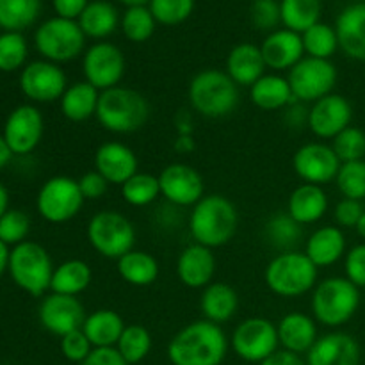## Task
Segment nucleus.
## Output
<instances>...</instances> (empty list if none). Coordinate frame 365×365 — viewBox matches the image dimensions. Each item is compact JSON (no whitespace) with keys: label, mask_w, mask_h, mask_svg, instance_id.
Segmentation results:
<instances>
[{"label":"nucleus","mask_w":365,"mask_h":365,"mask_svg":"<svg viewBox=\"0 0 365 365\" xmlns=\"http://www.w3.org/2000/svg\"><path fill=\"white\" fill-rule=\"evenodd\" d=\"M228 342L223 330L210 321H195L182 328L168 348L173 365H220Z\"/></svg>","instance_id":"f257e3e1"},{"label":"nucleus","mask_w":365,"mask_h":365,"mask_svg":"<svg viewBox=\"0 0 365 365\" xmlns=\"http://www.w3.org/2000/svg\"><path fill=\"white\" fill-rule=\"evenodd\" d=\"M239 225V214L234 203L221 195L203 196L192 207L189 228L198 245L220 248L234 237Z\"/></svg>","instance_id":"f03ea898"},{"label":"nucleus","mask_w":365,"mask_h":365,"mask_svg":"<svg viewBox=\"0 0 365 365\" xmlns=\"http://www.w3.org/2000/svg\"><path fill=\"white\" fill-rule=\"evenodd\" d=\"M148 114V102L134 89L116 86L100 93L96 118L106 130L130 134L146 123Z\"/></svg>","instance_id":"7ed1b4c3"},{"label":"nucleus","mask_w":365,"mask_h":365,"mask_svg":"<svg viewBox=\"0 0 365 365\" xmlns=\"http://www.w3.org/2000/svg\"><path fill=\"white\" fill-rule=\"evenodd\" d=\"M189 102L202 116L225 118L237 107L239 86L228 77L227 71L203 70L191 81Z\"/></svg>","instance_id":"20e7f679"},{"label":"nucleus","mask_w":365,"mask_h":365,"mask_svg":"<svg viewBox=\"0 0 365 365\" xmlns=\"http://www.w3.org/2000/svg\"><path fill=\"white\" fill-rule=\"evenodd\" d=\"M7 269L21 291L31 296H41L50 289L56 267L41 245L25 241L11 250Z\"/></svg>","instance_id":"39448f33"},{"label":"nucleus","mask_w":365,"mask_h":365,"mask_svg":"<svg viewBox=\"0 0 365 365\" xmlns=\"http://www.w3.org/2000/svg\"><path fill=\"white\" fill-rule=\"evenodd\" d=\"M317 280V267L299 252H285L274 257L266 267V284L282 298H296L312 291Z\"/></svg>","instance_id":"423d86ee"},{"label":"nucleus","mask_w":365,"mask_h":365,"mask_svg":"<svg viewBox=\"0 0 365 365\" xmlns=\"http://www.w3.org/2000/svg\"><path fill=\"white\" fill-rule=\"evenodd\" d=\"M360 305V289L348 278H328L321 282L312 296V310L316 319L327 327H341L348 323Z\"/></svg>","instance_id":"0eeeda50"},{"label":"nucleus","mask_w":365,"mask_h":365,"mask_svg":"<svg viewBox=\"0 0 365 365\" xmlns=\"http://www.w3.org/2000/svg\"><path fill=\"white\" fill-rule=\"evenodd\" d=\"M88 239L100 255L106 259L120 260L134 250L135 230L121 212L102 210L89 221Z\"/></svg>","instance_id":"6e6552de"},{"label":"nucleus","mask_w":365,"mask_h":365,"mask_svg":"<svg viewBox=\"0 0 365 365\" xmlns=\"http://www.w3.org/2000/svg\"><path fill=\"white\" fill-rule=\"evenodd\" d=\"M36 48L50 63H66L82 53L86 34L75 20L50 18L36 31Z\"/></svg>","instance_id":"1a4fd4ad"},{"label":"nucleus","mask_w":365,"mask_h":365,"mask_svg":"<svg viewBox=\"0 0 365 365\" xmlns=\"http://www.w3.org/2000/svg\"><path fill=\"white\" fill-rule=\"evenodd\" d=\"M86 198L78 180L70 177H52L38 192V212L48 223H66L81 212Z\"/></svg>","instance_id":"9d476101"},{"label":"nucleus","mask_w":365,"mask_h":365,"mask_svg":"<svg viewBox=\"0 0 365 365\" xmlns=\"http://www.w3.org/2000/svg\"><path fill=\"white\" fill-rule=\"evenodd\" d=\"M287 81L298 102H317L331 95V89L337 82V70L330 59L307 57L292 68Z\"/></svg>","instance_id":"9b49d317"},{"label":"nucleus","mask_w":365,"mask_h":365,"mask_svg":"<svg viewBox=\"0 0 365 365\" xmlns=\"http://www.w3.org/2000/svg\"><path fill=\"white\" fill-rule=\"evenodd\" d=\"M278 328L264 317H250L232 335L234 351L246 362H264L278 348Z\"/></svg>","instance_id":"f8f14e48"},{"label":"nucleus","mask_w":365,"mask_h":365,"mask_svg":"<svg viewBox=\"0 0 365 365\" xmlns=\"http://www.w3.org/2000/svg\"><path fill=\"white\" fill-rule=\"evenodd\" d=\"M86 82L100 93L116 88L125 73L123 52L113 43H96L86 52L84 63Z\"/></svg>","instance_id":"ddd939ff"},{"label":"nucleus","mask_w":365,"mask_h":365,"mask_svg":"<svg viewBox=\"0 0 365 365\" xmlns=\"http://www.w3.org/2000/svg\"><path fill=\"white\" fill-rule=\"evenodd\" d=\"M20 89L29 100L48 103L59 98L66 91V75L50 61H34L27 64L20 75Z\"/></svg>","instance_id":"4468645a"},{"label":"nucleus","mask_w":365,"mask_h":365,"mask_svg":"<svg viewBox=\"0 0 365 365\" xmlns=\"http://www.w3.org/2000/svg\"><path fill=\"white\" fill-rule=\"evenodd\" d=\"M292 166L296 175L305 184L321 185L337 178L342 163L331 146L323 143H310L294 153Z\"/></svg>","instance_id":"2eb2a0df"},{"label":"nucleus","mask_w":365,"mask_h":365,"mask_svg":"<svg viewBox=\"0 0 365 365\" xmlns=\"http://www.w3.org/2000/svg\"><path fill=\"white\" fill-rule=\"evenodd\" d=\"M86 309L77 296H64L52 292L39 305V321L50 334L64 335L82 330L86 321Z\"/></svg>","instance_id":"dca6fc26"},{"label":"nucleus","mask_w":365,"mask_h":365,"mask_svg":"<svg viewBox=\"0 0 365 365\" xmlns=\"http://www.w3.org/2000/svg\"><path fill=\"white\" fill-rule=\"evenodd\" d=\"M160 195L178 207H195L203 198V178L192 166L175 163L159 175Z\"/></svg>","instance_id":"f3484780"},{"label":"nucleus","mask_w":365,"mask_h":365,"mask_svg":"<svg viewBox=\"0 0 365 365\" xmlns=\"http://www.w3.org/2000/svg\"><path fill=\"white\" fill-rule=\"evenodd\" d=\"M4 139L13 155L31 153L43 138V116L34 106H20L7 116Z\"/></svg>","instance_id":"a211bd4d"},{"label":"nucleus","mask_w":365,"mask_h":365,"mask_svg":"<svg viewBox=\"0 0 365 365\" xmlns=\"http://www.w3.org/2000/svg\"><path fill=\"white\" fill-rule=\"evenodd\" d=\"M351 103L341 95H328L314 102L309 110V127L317 138L334 139L351 127Z\"/></svg>","instance_id":"6ab92c4d"},{"label":"nucleus","mask_w":365,"mask_h":365,"mask_svg":"<svg viewBox=\"0 0 365 365\" xmlns=\"http://www.w3.org/2000/svg\"><path fill=\"white\" fill-rule=\"evenodd\" d=\"M360 346L351 335L335 331L317 339L310 348L307 365H359Z\"/></svg>","instance_id":"aec40b11"},{"label":"nucleus","mask_w":365,"mask_h":365,"mask_svg":"<svg viewBox=\"0 0 365 365\" xmlns=\"http://www.w3.org/2000/svg\"><path fill=\"white\" fill-rule=\"evenodd\" d=\"M138 157L121 143H106L95 153V170L109 184L123 185L130 177L138 173Z\"/></svg>","instance_id":"412c9836"},{"label":"nucleus","mask_w":365,"mask_h":365,"mask_svg":"<svg viewBox=\"0 0 365 365\" xmlns=\"http://www.w3.org/2000/svg\"><path fill=\"white\" fill-rule=\"evenodd\" d=\"M216 273V259L212 250L202 245H191L180 253L177 262V274L189 289H203L210 285Z\"/></svg>","instance_id":"4be33fe9"},{"label":"nucleus","mask_w":365,"mask_h":365,"mask_svg":"<svg viewBox=\"0 0 365 365\" xmlns=\"http://www.w3.org/2000/svg\"><path fill=\"white\" fill-rule=\"evenodd\" d=\"M264 63L273 70H292L299 61L303 59V39L298 32H292L289 29L284 31H274L264 39L262 46Z\"/></svg>","instance_id":"5701e85b"},{"label":"nucleus","mask_w":365,"mask_h":365,"mask_svg":"<svg viewBox=\"0 0 365 365\" xmlns=\"http://www.w3.org/2000/svg\"><path fill=\"white\" fill-rule=\"evenodd\" d=\"M335 32L346 56L365 61V2L353 4L339 14Z\"/></svg>","instance_id":"b1692460"},{"label":"nucleus","mask_w":365,"mask_h":365,"mask_svg":"<svg viewBox=\"0 0 365 365\" xmlns=\"http://www.w3.org/2000/svg\"><path fill=\"white\" fill-rule=\"evenodd\" d=\"M266 68L260 46L252 43H241L228 53L227 73L237 86L252 88L260 77H264Z\"/></svg>","instance_id":"393cba45"},{"label":"nucleus","mask_w":365,"mask_h":365,"mask_svg":"<svg viewBox=\"0 0 365 365\" xmlns=\"http://www.w3.org/2000/svg\"><path fill=\"white\" fill-rule=\"evenodd\" d=\"M328 196L321 185L303 184L292 191L289 198L287 214L299 225H310L319 221L327 214Z\"/></svg>","instance_id":"a878e982"},{"label":"nucleus","mask_w":365,"mask_h":365,"mask_svg":"<svg viewBox=\"0 0 365 365\" xmlns=\"http://www.w3.org/2000/svg\"><path fill=\"white\" fill-rule=\"evenodd\" d=\"M278 339L287 351L309 353L317 341L316 323L302 312L287 314L278 324Z\"/></svg>","instance_id":"bb28decb"},{"label":"nucleus","mask_w":365,"mask_h":365,"mask_svg":"<svg viewBox=\"0 0 365 365\" xmlns=\"http://www.w3.org/2000/svg\"><path fill=\"white\" fill-rule=\"evenodd\" d=\"M346 250V239L341 228L323 227L314 232L307 241L305 255L316 267H327L337 262Z\"/></svg>","instance_id":"cd10ccee"},{"label":"nucleus","mask_w":365,"mask_h":365,"mask_svg":"<svg viewBox=\"0 0 365 365\" xmlns=\"http://www.w3.org/2000/svg\"><path fill=\"white\" fill-rule=\"evenodd\" d=\"M125 330L121 316L114 310H96L84 321L82 331L89 339L93 348H114Z\"/></svg>","instance_id":"c85d7f7f"},{"label":"nucleus","mask_w":365,"mask_h":365,"mask_svg":"<svg viewBox=\"0 0 365 365\" xmlns=\"http://www.w3.org/2000/svg\"><path fill=\"white\" fill-rule=\"evenodd\" d=\"M250 96H252V102L259 109L264 110L285 109L292 102H296L291 84H289L287 78L280 77V75H264V77H260L250 88Z\"/></svg>","instance_id":"c756f323"},{"label":"nucleus","mask_w":365,"mask_h":365,"mask_svg":"<svg viewBox=\"0 0 365 365\" xmlns=\"http://www.w3.org/2000/svg\"><path fill=\"white\" fill-rule=\"evenodd\" d=\"M200 307L207 321L220 324L235 316L239 309V296L230 285L210 284L203 291Z\"/></svg>","instance_id":"7c9ffc66"},{"label":"nucleus","mask_w":365,"mask_h":365,"mask_svg":"<svg viewBox=\"0 0 365 365\" xmlns=\"http://www.w3.org/2000/svg\"><path fill=\"white\" fill-rule=\"evenodd\" d=\"M100 91L89 82H75L61 96V110L70 121H86L96 116Z\"/></svg>","instance_id":"2f4dec72"},{"label":"nucleus","mask_w":365,"mask_h":365,"mask_svg":"<svg viewBox=\"0 0 365 365\" xmlns=\"http://www.w3.org/2000/svg\"><path fill=\"white\" fill-rule=\"evenodd\" d=\"M91 267L84 260H66L53 269L50 289L56 294L78 296L91 284Z\"/></svg>","instance_id":"473e14b6"},{"label":"nucleus","mask_w":365,"mask_h":365,"mask_svg":"<svg viewBox=\"0 0 365 365\" xmlns=\"http://www.w3.org/2000/svg\"><path fill=\"white\" fill-rule=\"evenodd\" d=\"M118 273L127 284L148 287L159 277V262L146 252H128L118 260Z\"/></svg>","instance_id":"72a5a7b5"},{"label":"nucleus","mask_w":365,"mask_h":365,"mask_svg":"<svg viewBox=\"0 0 365 365\" xmlns=\"http://www.w3.org/2000/svg\"><path fill=\"white\" fill-rule=\"evenodd\" d=\"M118 20V11L113 4L107 0H95L89 2L84 13L78 16V25L86 36L100 39L116 31Z\"/></svg>","instance_id":"f704fd0d"},{"label":"nucleus","mask_w":365,"mask_h":365,"mask_svg":"<svg viewBox=\"0 0 365 365\" xmlns=\"http://www.w3.org/2000/svg\"><path fill=\"white\" fill-rule=\"evenodd\" d=\"M282 21L292 32H305L319 24L321 0H282Z\"/></svg>","instance_id":"c9c22d12"},{"label":"nucleus","mask_w":365,"mask_h":365,"mask_svg":"<svg viewBox=\"0 0 365 365\" xmlns=\"http://www.w3.org/2000/svg\"><path fill=\"white\" fill-rule=\"evenodd\" d=\"M41 0H0V27L18 32L34 24Z\"/></svg>","instance_id":"e433bc0d"},{"label":"nucleus","mask_w":365,"mask_h":365,"mask_svg":"<svg viewBox=\"0 0 365 365\" xmlns=\"http://www.w3.org/2000/svg\"><path fill=\"white\" fill-rule=\"evenodd\" d=\"M160 195L159 177L150 173H135L121 185V196L132 207H146Z\"/></svg>","instance_id":"4c0bfd02"},{"label":"nucleus","mask_w":365,"mask_h":365,"mask_svg":"<svg viewBox=\"0 0 365 365\" xmlns=\"http://www.w3.org/2000/svg\"><path fill=\"white\" fill-rule=\"evenodd\" d=\"M303 48L310 57L316 59H330L339 48V38L334 27L327 24H316L303 32Z\"/></svg>","instance_id":"58836bf2"},{"label":"nucleus","mask_w":365,"mask_h":365,"mask_svg":"<svg viewBox=\"0 0 365 365\" xmlns=\"http://www.w3.org/2000/svg\"><path fill=\"white\" fill-rule=\"evenodd\" d=\"M150 348H152V337H150V331L141 324L125 327L116 344V349L127 364L141 362L150 353Z\"/></svg>","instance_id":"ea45409f"},{"label":"nucleus","mask_w":365,"mask_h":365,"mask_svg":"<svg viewBox=\"0 0 365 365\" xmlns=\"http://www.w3.org/2000/svg\"><path fill=\"white\" fill-rule=\"evenodd\" d=\"M155 24L157 21L153 18L152 11H150V7L145 6L128 7L127 13L121 18L123 34L134 43H143L152 38L153 31H155Z\"/></svg>","instance_id":"a19ab883"},{"label":"nucleus","mask_w":365,"mask_h":365,"mask_svg":"<svg viewBox=\"0 0 365 365\" xmlns=\"http://www.w3.org/2000/svg\"><path fill=\"white\" fill-rule=\"evenodd\" d=\"M266 235L273 246L289 250L302 239V225L292 220L289 214H277L267 221Z\"/></svg>","instance_id":"79ce46f5"},{"label":"nucleus","mask_w":365,"mask_h":365,"mask_svg":"<svg viewBox=\"0 0 365 365\" xmlns=\"http://www.w3.org/2000/svg\"><path fill=\"white\" fill-rule=\"evenodd\" d=\"M335 180L344 198L362 202L365 198V160L342 163Z\"/></svg>","instance_id":"37998d69"},{"label":"nucleus","mask_w":365,"mask_h":365,"mask_svg":"<svg viewBox=\"0 0 365 365\" xmlns=\"http://www.w3.org/2000/svg\"><path fill=\"white\" fill-rule=\"evenodd\" d=\"M27 59V41L20 32L0 36V71H14Z\"/></svg>","instance_id":"c03bdc74"},{"label":"nucleus","mask_w":365,"mask_h":365,"mask_svg":"<svg viewBox=\"0 0 365 365\" xmlns=\"http://www.w3.org/2000/svg\"><path fill=\"white\" fill-rule=\"evenodd\" d=\"M155 21L163 25H178L191 16L195 9V0H150Z\"/></svg>","instance_id":"a18cd8bd"},{"label":"nucleus","mask_w":365,"mask_h":365,"mask_svg":"<svg viewBox=\"0 0 365 365\" xmlns=\"http://www.w3.org/2000/svg\"><path fill=\"white\" fill-rule=\"evenodd\" d=\"M334 152L341 159V163H353L364 160L365 157V134L360 128L348 127L337 138H334L331 145Z\"/></svg>","instance_id":"49530a36"},{"label":"nucleus","mask_w":365,"mask_h":365,"mask_svg":"<svg viewBox=\"0 0 365 365\" xmlns=\"http://www.w3.org/2000/svg\"><path fill=\"white\" fill-rule=\"evenodd\" d=\"M29 230H31V220L25 212L18 209H9L0 217V241L7 246H18L25 242Z\"/></svg>","instance_id":"de8ad7c7"},{"label":"nucleus","mask_w":365,"mask_h":365,"mask_svg":"<svg viewBox=\"0 0 365 365\" xmlns=\"http://www.w3.org/2000/svg\"><path fill=\"white\" fill-rule=\"evenodd\" d=\"M253 25L260 31H269L282 21L280 4L277 0H253L250 9Z\"/></svg>","instance_id":"09e8293b"},{"label":"nucleus","mask_w":365,"mask_h":365,"mask_svg":"<svg viewBox=\"0 0 365 365\" xmlns=\"http://www.w3.org/2000/svg\"><path fill=\"white\" fill-rule=\"evenodd\" d=\"M93 346L89 342V339L86 337V334L82 330H75L71 334L61 337V351H63L64 359H68L70 362H84L89 356V353L93 351Z\"/></svg>","instance_id":"8fccbe9b"},{"label":"nucleus","mask_w":365,"mask_h":365,"mask_svg":"<svg viewBox=\"0 0 365 365\" xmlns=\"http://www.w3.org/2000/svg\"><path fill=\"white\" fill-rule=\"evenodd\" d=\"M346 278L356 287H365V245L355 246L346 255Z\"/></svg>","instance_id":"3c124183"},{"label":"nucleus","mask_w":365,"mask_h":365,"mask_svg":"<svg viewBox=\"0 0 365 365\" xmlns=\"http://www.w3.org/2000/svg\"><path fill=\"white\" fill-rule=\"evenodd\" d=\"M364 212L365 210L362 207V202L344 198L335 207V221L344 228H355Z\"/></svg>","instance_id":"603ef678"},{"label":"nucleus","mask_w":365,"mask_h":365,"mask_svg":"<svg viewBox=\"0 0 365 365\" xmlns=\"http://www.w3.org/2000/svg\"><path fill=\"white\" fill-rule=\"evenodd\" d=\"M107 185H109V182H107L96 170L89 171V173L82 175V177L78 178V187H81L82 196H84L86 200L102 198L107 192Z\"/></svg>","instance_id":"864d4df0"},{"label":"nucleus","mask_w":365,"mask_h":365,"mask_svg":"<svg viewBox=\"0 0 365 365\" xmlns=\"http://www.w3.org/2000/svg\"><path fill=\"white\" fill-rule=\"evenodd\" d=\"M82 365H128L116 348H95Z\"/></svg>","instance_id":"5fc2aeb1"},{"label":"nucleus","mask_w":365,"mask_h":365,"mask_svg":"<svg viewBox=\"0 0 365 365\" xmlns=\"http://www.w3.org/2000/svg\"><path fill=\"white\" fill-rule=\"evenodd\" d=\"M88 4V0H53L57 14L61 18H66V20H75V18L81 16Z\"/></svg>","instance_id":"6e6d98bb"},{"label":"nucleus","mask_w":365,"mask_h":365,"mask_svg":"<svg viewBox=\"0 0 365 365\" xmlns=\"http://www.w3.org/2000/svg\"><path fill=\"white\" fill-rule=\"evenodd\" d=\"M260 365H307L299 359L298 353H292L284 349V351H274L273 355L267 356L264 362H260Z\"/></svg>","instance_id":"4d7b16f0"},{"label":"nucleus","mask_w":365,"mask_h":365,"mask_svg":"<svg viewBox=\"0 0 365 365\" xmlns=\"http://www.w3.org/2000/svg\"><path fill=\"white\" fill-rule=\"evenodd\" d=\"M195 138L189 134H178L177 141H175V150L180 153H189L195 150Z\"/></svg>","instance_id":"13d9d810"},{"label":"nucleus","mask_w":365,"mask_h":365,"mask_svg":"<svg viewBox=\"0 0 365 365\" xmlns=\"http://www.w3.org/2000/svg\"><path fill=\"white\" fill-rule=\"evenodd\" d=\"M11 157H13V152H11V148L7 146L4 135H0V170H2L7 163H9Z\"/></svg>","instance_id":"bf43d9fd"},{"label":"nucleus","mask_w":365,"mask_h":365,"mask_svg":"<svg viewBox=\"0 0 365 365\" xmlns=\"http://www.w3.org/2000/svg\"><path fill=\"white\" fill-rule=\"evenodd\" d=\"M9 257H11L9 246L4 245V242L0 241V277H2L4 271L9 267Z\"/></svg>","instance_id":"052dcab7"},{"label":"nucleus","mask_w":365,"mask_h":365,"mask_svg":"<svg viewBox=\"0 0 365 365\" xmlns=\"http://www.w3.org/2000/svg\"><path fill=\"white\" fill-rule=\"evenodd\" d=\"M9 210V192L7 189L0 184V217Z\"/></svg>","instance_id":"680f3d73"},{"label":"nucleus","mask_w":365,"mask_h":365,"mask_svg":"<svg viewBox=\"0 0 365 365\" xmlns=\"http://www.w3.org/2000/svg\"><path fill=\"white\" fill-rule=\"evenodd\" d=\"M356 232H359V235L362 239H365V212L362 214V217H360V221H359V225H356Z\"/></svg>","instance_id":"e2e57ef3"},{"label":"nucleus","mask_w":365,"mask_h":365,"mask_svg":"<svg viewBox=\"0 0 365 365\" xmlns=\"http://www.w3.org/2000/svg\"><path fill=\"white\" fill-rule=\"evenodd\" d=\"M120 2L128 7H135V6H145V4L150 2V0H120Z\"/></svg>","instance_id":"0e129e2a"},{"label":"nucleus","mask_w":365,"mask_h":365,"mask_svg":"<svg viewBox=\"0 0 365 365\" xmlns=\"http://www.w3.org/2000/svg\"><path fill=\"white\" fill-rule=\"evenodd\" d=\"M359 2H365V0H359Z\"/></svg>","instance_id":"69168bd1"}]
</instances>
